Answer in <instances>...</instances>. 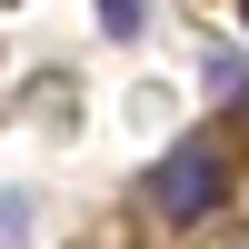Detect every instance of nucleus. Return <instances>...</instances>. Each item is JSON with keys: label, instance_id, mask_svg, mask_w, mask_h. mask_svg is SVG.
I'll list each match as a JSON object with an SVG mask.
<instances>
[{"label": "nucleus", "instance_id": "1", "mask_svg": "<svg viewBox=\"0 0 249 249\" xmlns=\"http://www.w3.org/2000/svg\"><path fill=\"white\" fill-rule=\"evenodd\" d=\"M219 199H230V160H219L210 140H179V150L150 170V210L179 219V230H190V219H210Z\"/></svg>", "mask_w": 249, "mask_h": 249}, {"label": "nucleus", "instance_id": "2", "mask_svg": "<svg viewBox=\"0 0 249 249\" xmlns=\"http://www.w3.org/2000/svg\"><path fill=\"white\" fill-rule=\"evenodd\" d=\"M100 20H110V30L130 40V30H140V0H100Z\"/></svg>", "mask_w": 249, "mask_h": 249}, {"label": "nucleus", "instance_id": "3", "mask_svg": "<svg viewBox=\"0 0 249 249\" xmlns=\"http://www.w3.org/2000/svg\"><path fill=\"white\" fill-rule=\"evenodd\" d=\"M239 10H249V0H239Z\"/></svg>", "mask_w": 249, "mask_h": 249}]
</instances>
